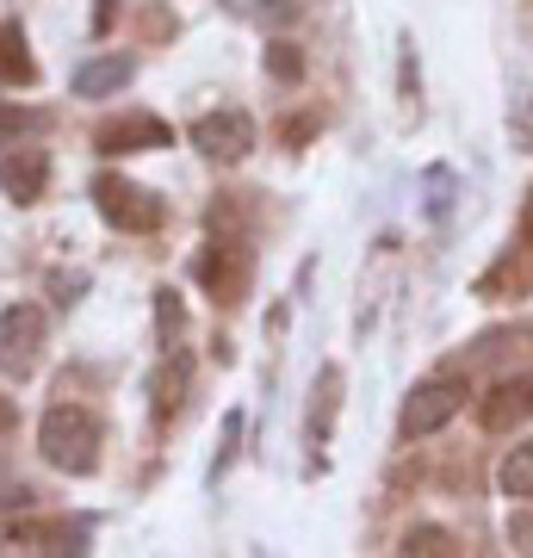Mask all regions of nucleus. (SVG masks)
I'll use <instances>...</instances> for the list:
<instances>
[{"label": "nucleus", "mask_w": 533, "mask_h": 558, "mask_svg": "<svg viewBox=\"0 0 533 558\" xmlns=\"http://www.w3.org/2000/svg\"><path fill=\"white\" fill-rule=\"evenodd\" d=\"M521 236H533V193H528V205H521Z\"/></svg>", "instance_id": "nucleus-28"}, {"label": "nucleus", "mask_w": 533, "mask_h": 558, "mask_svg": "<svg viewBox=\"0 0 533 558\" xmlns=\"http://www.w3.org/2000/svg\"><path fill=\"white\" fill-rule=\"evenodd\" d=\"M180 317H186V311H180V299H174V292H156V323H161V336H174V329H180Z\"/></svg>", "instance_id": "nucleus-25"}, {"label": "nucleus", "mask_w": 533, "mask_h": 558, "mask_svg": "<svg viewBox=\"0 0 533 558\" xmlns=\"http://www.w3.org/2000/svg\"><path fill=\"white\" fill-rule=\"evenodd\" d=\"M193 279H198V286H205L218 304H242V299H249V279H255V255H249V242L211 236V242L193 255Z\"/></svg>", "instance_id": "nucleus-3"}, {"label": "nucleus", "mask_w": 533, "mask_h": 558, "mask_svg": "<svg viewBox=\"0 0 533 558\" xmlns=\"http://www.w3.org/2000/svg\"><path fill=\"white\" fill-rule=\"evenodd\" d=\"M186 137H193V149L205 161L237 168V161H249V149H255V119H249L242 106H218V112H198Z\"/></svg>", "instance_id": "nucleus-6"}, {"label": "nucleus", "mask_w": 533, "mask_h": 558, "mask_svg": "<svg viewBox=\"0 0 533 558\" xmlns=\"http://www.w3.org/2000/svg\"><path fill=\"white\" fill-rule=\"evenodd\" d=\"M44 112L38 106H20V100H0V149H20V143H32L44 131Z\"/></svg>", "instance_id": "nucleus-18"}, {"label": "nucleus", "mask_w": 533, "mask_h": 558, "mask_svg": "<svg viewBox=\"0 0 533 558\" xmlns=\"http://www.w3.org/2000/svg\"><path fill=\"white\" fill-rule=\"evenodd\" d=\"M38 453L44 465H57L69 478H87L99 465V422L87 403H50L38 422Z\"/></svg>", "instance_id": "nucleus-1"}, {"label": "nucleus", "mask_w": 533, "mask_h": 558, "mask_svg": "<svg viewBox=\"0 0 533 558\" xmlns=\"http://www.w3.org/2000/svg\"><path fill=\"white\" fill-rule=\"evenodd\" d=\"M509 137H514V149H533V94L528 87H521L514 106H509Z\"/></svg>", "instance_id": "nucleus-21"}, {"label": "nucleus", "mask_w": 533, "mask_h": 558, "mask_svg": "<svg viewBox=\"0 0 533 558\" xmlns=\"http://www.w3.org/2000/svg\"><path fill=\"white\" fill-rule=\"evenodd\" d=\"M465 398H472V385L465 379H428L415 385L410 398H403V416H397V435L403 440H422V435H440L447 422L465 410Z\"/></svg>", "instance_id": "nucleus-5"}, {"label": "nucleus", "mask_w": 533, "mask_h": 558, "mask_svg": "<svg viewBox=\"0 0 533 558\" xmlns=\"http://www.w3.org/2000/svg\"><path fill=\"white\" fill-rule=\"evenodd\" d=\"M0 509H32V484H20V478L0 472Z\"/></svg>", "instance_id": "nucleus-26"}, {"label": "nucleus", "mask_w": 533, "mask_h": 558, "mask_svg": "<svg viewBox=\"0 0 533 558\" xmlns=\"http://www.w3.org/2000/svg\"><path fill=\"white\" fill-rule=\"evenodd\" d=\"M267 69H274L279 81H304V57H298V44L274 38V44H267Z\"/></svg>", "instance_id": "nucleus-20"}, {"label": "nucleus", "mask_w": 533, "mask_h": 558, "mask_svg": "<svg viewBox=\"0 0 533 558\" xmlns=\"http://www.w3.org/2000/svg\"><path fill=\"white\" fill-rule=\"evenodd\" d=\"M0 81H7V87H32V81H38V62L25 50L20 25H0Z\"/></svg>", "instance_id": "nucleus-15"}, {"label": "nucleus", "mask_w": 533, "mask_h": 558, "mask_svg": "<svg viewBox=\"0 0 533 558\" xmlns=\"http://www.w3.org/2000/svg\"><path fill=\"white\" fill-rule=\"evenodd\" d=\"M168 143H174V131L161 119H149V112H119V119H106L94 131L99 156H137V149H168Z\"/></svg>", "instance_id": "nucleus-7"}, {"label": "nucleus", "mask_w": 533, "mask_h": 558, "mask_svg": "<svg viewBox=\"0 0 533 558\" xmlns=\"http://www.w3.org/2000/svg\"><path fill=\"white\" fill-rule=\"evenodd\" d=\"M336 410H341V366H323V373H316V391H311V447L329 440Z\"/></svg>", "instance_id": "nucleus-14"}, {"label": "nucleus", "mask_w": 533, "mask_h": 558, "mask_svg": "<svg viewBox=\"0 0 533 558\" xmlns=\"http://www.w3.org/2000/svg\"><path fill=\"white\" fill-rule=\"evenodd\" d=\"M397 274V236H385L373 248V274H360V323H373L378 311V292H385V279Z\"/></svg>", "instance_id": "nucleus-16"}, {"label": "nucleus", "mask_w": 533, "mask_h": 558, "mask_svg": "<svg viewBox=\"0 0 533 558\" xmlns=\"http://www.w3.org/2000/svg\"><path fill=\"white\" fill-rule=\"evenodd\" d=\"M44 341H50V323H44L38 304H7L0 311V373L7 379H32L44 360Z\"/></svg>", "instance_id": "nucleus-4"}, {"label": "nucleus", "mask_w": 533, "mask_h": 558, "mask_svg": "<svg viewBox=\"0 0 533 558\" xmlns=\"http://www.w3.org/2000/svg\"><path fill=\"white\" fill-rule=\"evenodd\" d=\"M81 292H87V274H50V299H57L62 311H69Z\"/></svg>", "instance_id": "nucleus-22"}, {"label": "nucleus", "mask_w": 533, "mask_h": 558, "mask_svg": "<svg viewBox=\"0 0 533 558\" xmlns=\"http://www.w3.org/2000/svg\"><path fill=\"white\" fill-rule=\"evenodd\" d=\"M131 81H137V57L106 50V57H94V62L75 69V94L81 100H106V94H119V87H131Z\"/></svg>", "instance_id": "nucleus-12"}, {"label": "nucleus", "mask_w": 533, "mask_h": 558, "mask_svg": "<svg viewBox=\"0 0 533 558\" xmlns=\"http://www.w3.org/2000/svg\"><path fill=\"white\" fill-rule=\"evenodd\" d=\"M428 193H435V199H428V218H447V193H453V174H447V168H435V174H428Z\"/></svg>", "instance_id": "nucleus-23"}, {"label": "nucleus", "mask_w": 533, "mask_h": 558, "mask_svg": "<svg viewBox=\"0 0 533 558\" xmlns=\"http://www.w3.org/2000/svg\"><path fill=\"white\" fill-rule=\"evenodd\" d=\"M186 385H193V360H186V354H168V360L156 366V379H149V410H156V422L180 416Z\"/></svg>", "instance_id": "nucleus-13"}, {"label": "nucleus", "mask_w": 533, "mask_h": 558, "mask_svg": "<svg viewBox=\"0 0 533 558\" xmlns=\"http://www.w3.org/2000/svg\"><path fill=\"white\" fill-rule=\"evenodd\" d=\"M0 186H7V199L20 205H38L44 186H50V161H44V149H32V143H20L13 156L0 161Z\"/></svg>", "instance_id": "nucleus-11"}, {"label": "nucleus", "mask_w": 533, "mask_h": 558, "mask_svg": "<svg viewBox=\"0 0 533 558\" xmlns=\"http://www.w3.org/2000/svg\"><path fill=\"white\" fill-rule=\"evenodd\" d=\"M94 205H99V218L112 223V230H124V236H149V230H161V218H168V205H161L149 186H137V180H124V174H99Z\"/></svg>", "instance_id": "nucleus-2"}, {"label": "nucleus", "mask_w": 533, "mask_h": 558, "mask_svg": "<svg viewBox=\"0 0 533 558\" xmlns=\"http://www.w3.org/2000/svg\"><path fill=\"white\" fill-rule=\"evenodd\" d=\"M403 100H415V94H422V81H415V57H410V44H403Z\"/></svg>", "instance_id": "nucleus-27"}, {"label": "nucleus", "mask_w": 533, "mask_h": 558, "mask_svg": "<svg viewBox=\"0 0 533 558\" xmlns=\"http://www.w3.org/2000/svg\"><path fill=\"white\" fill-rule=\"evenodd\" d=\"M509 546H514V553H528V558H533V509L509 515Z\"/></svg>", "instance_id": "nucleus-24"}, {"label": "nucleus", "mask_w": 533, "mask_h": 558, "mask_svg": "<svg viewBox=\"0 0 533 558\" xmlns=\"http://www.w3.org/2000/svg\"><path fill=\"white\" fill-rule=\"evenodd\" d=\"M496 484H502V497L533 502V440H521V447H509V453H502V465H496Z\"/></svg>", "instance_id": "nucleus-17"}, {"label": "nucleus", "mask_w": 533, "mask_h": 558, "mask_svg": "<svg viewBox=\"0 0 533 558\" xmlns=\"http://www.w3.org/2000/svg\"><path fill=\"white\" fill-rule=\"evenodd\" d=\"M477 422L490 428V435H514L521 422H533V373H521V379H502L490 391V398L477 403Z\"/></svg>", "instance_id": "nucleus-8"}, {"label": "nucleus", "mask_w": 533, "mask_h": 558, "mask_svg": "<svg viewBox=\"0 0 533 558\" xmlns=\"http://www.w3.org/2000/svg\"><path fill=\"white\" fill-rule=\"evenodd\" d=\"M7 546H25V553H87V534L62 527V521H0V553Z\"/></svg>", "instance_id": "nucleus-9"}, {"label": "nucleus", "mask_w": 533, "mask_h": 558, "mask_svg": "<svg viewBox=\"0 0 533 558\" xmlns=\"http://www.w3.org/2000/svg\"><path fill=\"white\" fill-rule=\"evenodd\" d=\"M397 553L403 558H447V553H459V539L447 527H410V534L397 539Z\"/></svg>", "instance_id": "nucleus-19"}, {"label": "nucleus", "mask_w": 533, "mask_h": 558, "mask_svg": "<svg viewBox=\"0 0 533 558\" xmlns=\"http://www.w3.org/2000/svg\"><path fill=\"white\" fill-rule=\"evenodd\" d=\"M533 292V236L521 248H502L490 260V274L477 279V299H528Z\"/></svg>", "instance_id": "nucleus-10"}]
</instances>
